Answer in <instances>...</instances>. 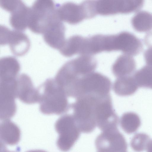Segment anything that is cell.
<instances>
[{"instance_id":"obj_23","label":"cell","mask_w":152,"mask_h":152,"mask_svg":"<svg viewBox=\"0 0 152 152\" xmlns=\"http://www.w3.org/2000/svg\"><path fill=\"white\" fill-rule=\"evenodd\" d=\"M145 45L148 48L144 53V57L147 65L152 67V31L145 35L144 39Z\"/></svg>"},{"instance_id":"obj_20","label":"cell","mask_w":152,"mask_h":152,"mask_svg":"<svg viewBox=\"0 0 152 152\" xmlns=\"http://www.w3.org/2000/svg\"><path fill=\"white\" fill-rule=\"evenodd\" d=\"M120 124L123 130L126 133L130 134L137 131L141 124L139 116L133 112L124 113L120 119Z\"/></svg>"},{"instance_id":"obj_8","label":"cell","mask_w":152,"mask_h":152,"mask_svg":"<svg viewBox=\"0 0 152 152\" xmlns=\"http://www.w3.org/2000/svg\"><path fill=\"white\" fill-rule=\"evenodd\" d=\"M95 113L96 126L102 131L118 126L119 117L113 107L110 94L98 99Z\"/></svg>"},{"instance_id":"obj_5","label":"cell","mask_w":152,"mask_h":152,"mask_svg":"<svg viewBox=\"0 0 152 152\" xmlns=\"http://www.w3.org/2000/svg\"><path fill=\"white\" fill-rule=\"evenodd\" d=\"M55 126L59 134L56 142L57 147L61 151H68L80 134L73 115L66 114L61 116L56 121Z\"/></svg>"},{"instance_id":"obj_17","label":"cell","mask_w":152,"mask_h":152,"mask_svg":"<svg viewBox=\"0 0 152 152\" xmlns=\"http://www.w3.org/2000/svg\"><path fill=\"white\" fill-rule=\"evenodd\" d=\"M1 143L9 145L17 144L20 138L18 127L9 120L3 121L0 125Z\"/></svg>"},{"instance_id":"obj_10","label":"cell","mask_w":152,"mask_h":152,"mask_svg":"<svg viewBox=\"0 0 152 152\" xmlns=\"http://www.w3.org/2000/svg\"><path fill=\"white\" fill-rule=\"evenodd\" d=\"M3 9L10 13V23L15 30L22 31L28 27L30 8L21 0H0Z\"/></svg>"},{"instance_id":"obj_19","label":"cell","mask_w":152,"mask_h":152,"mask_svg":"<svg viewBox=\"0 0 152 152\" xmlns=\"http://www.w3.org/2000/svg\"><path fill=\"white\" fill-rule=\"evenodd\" d=\"M131 22L136 31H148L152 29V14L146 11H140L133 16Z\"/></svg>"},{"instance_id":"obj_6","label":"cell","mask_w":152,"mask_h":152,"mask_svg":"<svg viewBox=\"0 0 152 152\" xmlns=\"http://www.w3.org/2000/svg\"><path fill=\"white\" fill-rule=\"evenodd\" d=\"M114 51H118L116 34L83 37L81 41L80 53L82 55L92 56L103 52Z\"/></svg>"},{"instance_id":"obj_9","label":"cell","mask_w":152,"mask_h":152,"mask_svg":"<svg viewBox=\"0 0 152 152\" xmlns=\"http://www.w3.org/2000/svg\"><path fill=\"white\" fill-rule=\"evenodd\" d=\"M0 83V120H9L15 115L16 110V80L3 79Z\"/></svg>"},{"instance_id":"obj_4","label":"cell","mask_w":152,"mask_h":152,"mask_svg":"<svg viewBox=\"0 0 152 152\" xmlns=\"http://www.w3.org/2000/svg\"><path fill=\"white\" fill-rule=\"evenodd\" d=\"M56 4L50 0L35 1L30 8L28 27L33 32L42 34L58 18Z\"/></svg>"},{"instance_id":"obj_15","label":"cell","mask_w":152,"mask_h":152,"mask_svg":"<svg viewBox=\"0 0 152 152\" xmlns=\"http://www.w3.org/2000/svg\"><path fill=\"white\" fill-rule=\"evenodd\" d=\"M65 28L58 18L53 21L42 34L45 42L51 48L59 50L65 41Z\"/></svg>"},{"instance_id":"obj_11","label":"cell","mask_w":152,"mask_h":152,"mask_svg":"<svg viewBox=\"0 0 152 152\" xmlns=\"http://www.w3.org/2000/svg\"><path fill=\"white\" fill-rule=\"evenodd\" d=\"M0 45L8 44L11 52L16 56H22L28 51L30 42L27 36L22 31L11 30L0 26Z\"/></svg>"},{"instance_id":"obj_12","label":"cell","mask_w":152,"mask_h":152,"mask_svg":"<svg viewBox=\"0 0 152 152\" xmlns=\"http://www.w3.org/2000/svg\"><path fill=\"white\" fill-rule=\"evenodd\" d=\"M102 132L97 137L95 141L98 151L127 152V142L118 129Z\"/></svg>"},{"instance_id":"obj_18","label":"cell","mask_w":152,"mask_h":152,"mask_svg":"<svg viewBox=\"0 0 152 152\" xmlns=\"http://www.w3.org/2000/svg\"><path fill=\"white\" fill-rule=\"evenodd\" d=\"M138 88L133 75L117 78L113 85L114 91L121 96L132 95Z\"/></svg>"},{"instance_id":"obj_3","label":"cell","mask_w":152,"mask_h":152,"mask_svg":"<svg viewBox=\"0 0 152 152\" xmlns=\"http://www.w3.org/2000/svg\"><path fill=\"white\" fill-rule=\"evenodd\" d=\"M112 83L106 76L94 72L78 79L74 86L73 98L77 99L88 95L105 96L110 94Z\"/></svg>"},{"instance_id":"obj_1","label":"cell","mask_w":152,"mask_h":152,"mask_svg":"<svg viewBox=\"0 0 152 152\" xmlns=\"http://www.w3.org/2000/svg\"><path fill=\"white\" fill-rule=\"evenodd\" d=\"M40 93V111L45 115H61L71 107L66 94L55 79L49 78L37 88Z\"/></svg>"},{"instance_id":"obj_24","label":"cell","mask_w":152,"mask_h":152,"mask_svg":"<svg viewBox=\"0 0 152 152\" xmlns=\"http://www.w3.org/2000/svg\"><path fill=\"white\" fill-rule=\"evenodd\" d=\"M146 150L147 152H152V140H151L149 141Z\"/></svg>"},{"instance_id":"obj_14","label":"cell","mask_w":152,"mask_h":152,"mask_svg":"<svg viewBox=\"0 0 152 152\" xmlns=\"http://www.w3.org/2000/svg\"><path fill=\"white\" fill-rule=\"evenodd\" d=\"M16 96L23 102L32 104L39 102L40 93L38 88L34 86L30 77L22 74L16 79Z\"/></svg>"},{"instance_id":"obj_13","label":"cell","mask_w":152,"mask_h":152,"mask_svg":"<svg viewBox=\"0 0 152 152\" xmlns=\"http://www.w3.org/2000/svg\"><path fill=\"white\" fill-rule=\"evenodd\" d=\"M56 11L58 19L69 24H77L84 19L88 18L84 2L78 4L68 2L60 5L56 4Z\"/></svg>"},{"instance_id":"obj_27","label":"cell","mask_w":152,"mask_h":152,"mask_svg":"<svg viewBox=\"0 0 152 152\" xmlns=\"http://www.w3.org/2000/svg\"><path fill=\"white\" fill-rule=\"evenodd\" d=\"M97 152H98V151Z\"/></svg>"},{"instance_id":"obj_26","label":"cell","mask_w":152,"mask_h":152,"mask_svg":"<svg viewBox=\"0 0 152 152\" xmlns=\"http://www.w3.org/2000/svg\"><path fill=\"white\" fill-rule=\"evenodd\" d=\"M26 152H47L46 151L42 150H34L28 151Z\"/></svg>"},{"instance_id":"obj_25","label":"cell","mask_w":152,"mask_h":152,"mask_svg":"<svg viewBox=\"0 0 152 152\" xmlns=\"http://www.w3.org/2000/svg\"><path fill=\"white\" fill-rule=\"evenodd\" d=\"M0 152H15L7 150L4 144L1 143V150Z\"/></svg>"},{"instance_id":"obj_16","label":"cell","mask_w":152,"mask_h":152,"mask_svg":"<svg viewBox=\"0 0 152 152\" xmlns=\"http://www.w3.org/2000/svg\"><path fill=\"white\" fill-rule=\"evenodd\" d=\"M136 66L132 56L124 54L116 59L112 67V71L117 78L133 75Z\"/></svg>"},{"instance_id":"obj_7","label":"cell","mask_w":152,"mask_h":152,"mask_svg":"<svg viewBox=\"0 0 152 152\" xmlns=\"http://www.w3.org/2000/svg\"><path fill=\"white\" fill-rule=\"evenodd\" d=\"M96 15H109L128 13L138 10L142 7V0L94 1Z\"/></svg>"},{"instance_id":"obj_22","label":"cell","mask_w":152,"mask_h":152,"mask_svg":"<svg viewBox=\"0 0 152 152\" xmlns=\"http://www.w3.org/2000/svg\"><path fill=\"white\" fill-rule=\"evenodd\" d=\"M150 140L149 136L147 134L142 133H137L132 138L130 146L135 151L142 152L146 149Z\"/></svg>"},{"instance_id":"obj_21","label":"cell","mask_w":152,"mask_h":152,"mask_svg":"<svg viewBox=\"0 0 152 152\" xmlns=\"http://www.w3.org/2000/svg\"><path fill=\"white\" fill-rule=\"evenodd\" d=\"M139 87L152 89V67L145 65L133 75Z\"/></svg>"},{"instance_id":"obj_2","label":"cell","mask_w":152,"mask_h":152,"mask_svg":"<svg viewBox=\"0 0 152 152\" xmlns=\"http://www.w3.org/2000/svg\"><path fill=\"white\" fill-rule=\"evenodd\" d=\"M100 96L89 95L79 98L71 104L73 115L80 131L92 132L96 126L95 107Z\"/></svg>"}]
</instances>
